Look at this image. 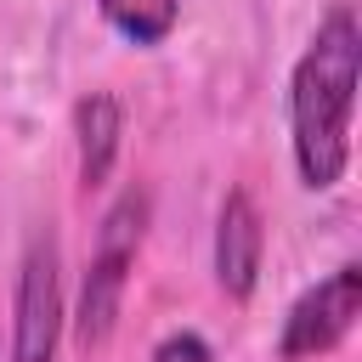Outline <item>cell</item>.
<instances>
[{
    "mask_svg": "<svg viewBox=\"0 0 362 362\" xmlns=\"http://www.w3.org/2000/svg\"><path fill=\"white\" fill-rule=\"evenodd\" d=\"M153 362H215V351H209V339H204V334L175 328V334H164V339L153 345Z\"/></svg>",
    "mask_w": 362,
    "mask_h": 362,
    "instance_id": "cell-8",
    "label": "cell"
},
{
    "mask_svg": "<svg viewBox=\"0 0 362 362\" xmlns=\"http://www.w3.org/2000/svg\"><path fill=\"white\" fill-rule=\"evenodd\" d=\"M260 260H266V221H260L249 187H232L215 215V288L243 305L260 283Z\"/></svg>",
    "mask_w": 362,
    "mask_h": 362,
    "instance_id": "cell-5",
    "label": "cell"
},
{
    "mask_svg": "<svg viewBox=\"0 0 362 362\" xmlns=\"http://www.w3.org/2000/svg\"><path fill=\"white\" fill-rule=\"evenodd\" d=\"M362 317V266L345 260L334 266L328 277H317L283 317V334H277V356L283 362H311L322 351H334Z\"/></svg>",
    "mask_w": 362,
    "mask_h": 362,
    "instance_id": "cell-4",
    "label": "cell"
},
{
    "mask_svg": "<svg viewBox=\"0 0 362 362\" xmlns=\"http://www.w3.org/2000/svg\"><path fill=\"white\" fill-rule=\"evenodd\" d=\"M74 141H79V187H102L124 147V107L113 90H90L74 107Z\"/></svg>",
    "mask_w": 362,
    "mask_h": 362,
    "instance_id": "cell-6",
    "label": "cell"
},
{
    "mask_svg": "<svg viewBox=\"0 0 362 362\" xmlns=\"http://www.w3.org/2000/svg\"><path fill=\"white\" fill-rule=\"evenodd\" d=\"M141 232H147V192L124 187L107 204L102 226H96V249H90V266H85V283H79V305H74L79 351L107 345V334L119 322V305H124V288H130V266H136Z\"/></svg>",
    "mask_w": 362,
    "mask_h": 362,
    "instance_id": "cell-2",
    "label": "cell"
},
{
    "mask_svg": "<svg viewBox=\"0 0 362 362\" xmlns=\"http://www.w3.org/2000/svg\"><path fill=\"white\" fill-rule=\"evenodd\" d=\"M102 23L130 45H164L181 23V0H96Z\"/></svg>",
    "mask_w": 362,
    "mask_h": 362,
    "instance_id": "cell-7",
    "label": "cell"
},
{
    "mask_svg": "<svg viewBox=\"0 0 362 362\" xmlns=\"http://www.w3.org/2000/svg\"><path fill=\"white\" fill-rule=\"evenodd\" d=\"M62 345V249L57 232H34L11 294V362H57Z\"/></svg>",
    "mask_w": 362,
    "mask_h": 362,
    "instance_id": "cell-3",
    "label": "cell"
},
{
    "mask_svg": "<svg viewBox=\"0 0 362 362\" xmlns=\"http://www.w3.org/2000/svg\"><path fill=\"white\" fill-rule=\"evenodd\" d=\"M362 85V23L351 0H334L288 74V153L300 187L328 192L351 170V113Z\"/></svg>",
    "mask_w": 362,
    "mask_h": 362,
    "instance_id": "cell-1",
    "label": "cell"
}]
</instances>
